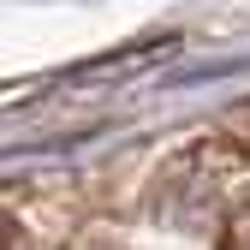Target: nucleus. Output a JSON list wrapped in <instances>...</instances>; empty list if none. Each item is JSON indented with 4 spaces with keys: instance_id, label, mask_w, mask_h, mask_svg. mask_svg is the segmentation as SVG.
Here are the masks:
<instances>
[{
    "instance_id": "f257e3e1",
    "label": "nucleus",
    "mask_w": 250,
    "mask_h": 250,
    "mask_svg": "<svg viewBox=\"0 0 250 250\" xmlns=\"http://www.w3.org/2000/svg\"><path fill=\"white\" fill-rule=\"evenodd\" d=\"M221 250H250V197L227 214V227H221Z\"/></svg>"
}]
</instances>
